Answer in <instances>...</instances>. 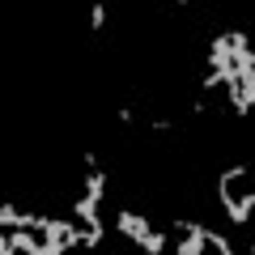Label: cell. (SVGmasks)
Listing matches in <instances>:
<instances>
[{
	"mask_svg": "<svg viewBox=\"0 0 255 255\" xmlns=\"http://www.w3.org/2000/svg\"><path fill=\"white\" fill-rule=\"evenodd\" d=\"M217 200H221V213H226L230 226L243 230L251 221V209H255V187H251V170L243 162L226 166L217 174Z\"/></svg>",
	"mask_w": 255,
	"mask_h": 255,
	"instance_id": "cell-1",
	"label": "cell"
},
{
	"mask_svg": "<svg viewBox=\"0 0 255 255\" xmlns=\"http://www.w3.org/2000/svg\"><path fill=\"white\" fill-rule=\"evenodd\" d=\"M107 21H111V9L102 4V0H94V9H90V34H102Z\"/></svg>",
	"mask_w": 255,
	"mask_h": 255,
	"instance_id": "cell-2",
	"label": "cell"
},
{
	"mask_svg": "<svg viewBox=\"0 0 255 255\" xmlns=\"http://www.w3.org/2000/svg\"><path fill=\"white\" fill-rule=\"evenodd\" d=\"M170 4H174V9H187V4H191V0H170Z\"/></svg>",
	"mask_w": 255,
	"mask_h": 255,
	"instance_id": "cell-3",
	"label": "cell"
}]
</instances>
